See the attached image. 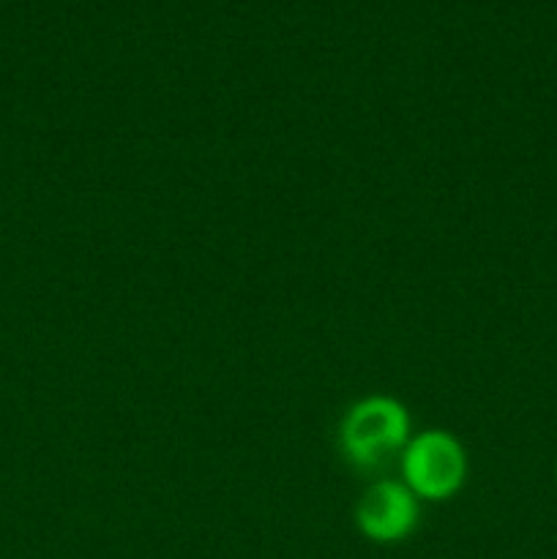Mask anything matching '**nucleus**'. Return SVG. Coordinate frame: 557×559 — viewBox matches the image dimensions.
<instances>
[{
    "mask_svg": "<svg viewBox=\"0 0 557 559\" xmlns=\"http://www.w3.org/2000/svg\"><path fill=\"white\" fill-rule=\"evenodd\" d=\"M410 442V415L391 396H366L347 409L339 429V448L355 467L371 469Z\"/></svg>",
    "mask_w": 557,
    "mask_h": 559,
    "instance_id": "f257e3e1",
    "label": "nucleus"
},
{
    "mask_svg": "<svg viewBox=\"0 0 557 559\" xmlns=\"http://www.w3.org/2000/svg\"><path fill=\"white\" fill-rule=\"evenodd\" d=\"M555 475H557V467H555Z\"/></svg>",
    "mask_w": 557,
    "mask_h": 559,
    "instance_id": "20e7f679",
    "label": "nucleus"
},
{
    "mask_svg": "<svg viewBox=\"0 0 557 559\" xmlns=\"http://www.w3.org/2000/svg\"><path fill=\"white\" fill-rule=\"evenodd\" d=\"M418 497L399 480H377L355 506L360 535L375 544H402L418 527Z\"/></svg>",
    "mask_w": 557,
    "mask_h": 559,
    "instance_id": "7ed1b4c3",
    "label": "nucleus"
},
{
    "mask_svg": "<svg viewBox=\"0 0 557 559\" xmlns=\"http://www.w3.org/2000/svg\"><path fill=\"white\" fill-rule=\"evenodd\" d=\"M404 486L418 500H451L467 478V456L451 431H420L402 451Z\"/></svg>",
    "mask_w": 557,
    "mask_h": 559,
    "instance_id": "f03ea898",
    "label": "nucleus"
}]
</instances>
